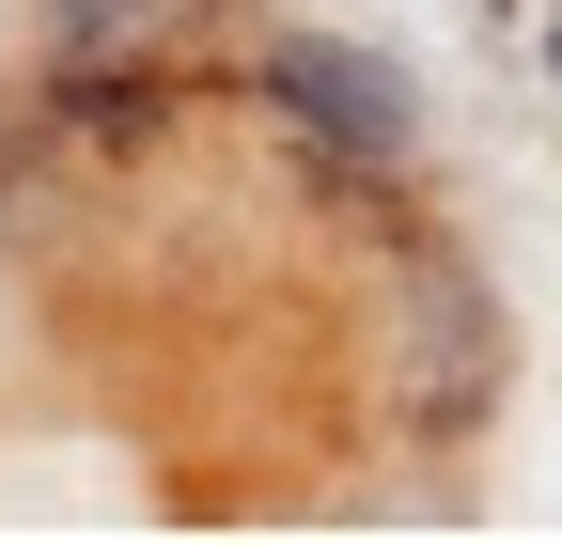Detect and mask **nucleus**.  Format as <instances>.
<instances>
[{
  "instance_id": "obj_1",
  "label": "nucleus",
  "mask_w": 562,
  "mask_h": 546,
  "mask_svg": "<svg viewBox=\"0 0 562 546\" xmlns=\"http://www.w3.org/2000/svg\"><path fill=\"white\" fill-rule=\"evenodd\" d=\"M391 406L406 437H469L501 406V297L469 282L438 235H406V328H391Z\"/></svg>"
},
{
  "instance_id": "obj_2",
  "label": "nucleus",
  "mask_w": 562,
  "mask_h": 546,
  "mask_svg": "<svg viewBox=\"0 0 562 546\" xmlns=\"http://www.w3.org/2000/svg\"><path fill=\"white\" fill-rule=\"evenodd\" d=\"M266 110H297L328 157H375V172L422 157V94H406V62L344 47V32H281V47H266Z\"/></svg>"
},
{
  "instance_id": "obj_3",
  "label": "nucleus",
  "mask_w": 562,
  "mask_h": 546,
  "mask_svg": "<svg viewBox=\"0 0 562 546\" xmlns=\"http://www.w3.org/2000/svg\"><path fill=\"white\" fill-rule=\"evenodd\" d=\"M63 110H79V141H110V157H140V141L172 125V94H157V79H79Z\"/></svg>"
}]
</instances>
